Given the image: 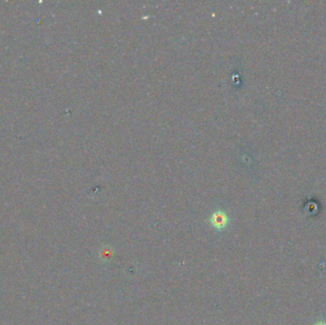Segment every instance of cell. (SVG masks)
<instances>
[{
  "label": "cell",
  "mask_w": 326,
  "mask_h": 325,
  "mask_svg": "<svg viewBox=\"0 0 326 325\" xmlns=\"http://www.w3.org/2000/svg\"><path fill=\"white\" fill-rule=\"evenodd\" d=\"M314 325H326V322H325V321H320V322L316 323Z\"/></svg>",
  "instance_id": "3"
},
{
  "label": "cell",
  "mask_w": 326,
  "mask_h": 325,
  "mask_svg": "<svg viewBox=\"0 0 326 325\" xmlns=\"http://www.w3.org/2000/svg\"><path fill=\"white\" fill-rule=\"evenodd\" d=\"M210 224L217 230H221L226 227L229 222L228 216L223 211H216L209 219Z\"/></svg>",
  "instance_id": "1"
},
{
  "label": "cell",
  "mask_w": 326,
  "mask_h": 325,
  "mask_svg": "<svg viewBox=\"0 0 326 325\" xmlns=\"http://www.w3.org/2000/svg\"><path fill=\"white\" fill-rule=\"evenodd\" d=\"M102 251V253L100 254V256L102 257V259H110L112 256H113V251H112V249L111 248H109V247H107V248H104V249H102L101 250Z\"/></svg>",
  "instance_id": "2"
}]
</instances>
